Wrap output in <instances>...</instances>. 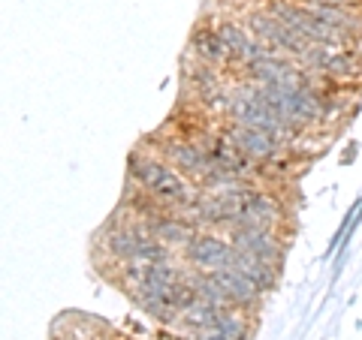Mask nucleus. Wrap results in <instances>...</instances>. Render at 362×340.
Returning a JSON list of instances; mask_svg holds the SVG:
<instances>
[{"mask_svg":"<svg viewBox=\"0 0 362 340\" xmlns=\"http://www.w3.org/2000/svg\"><path fill=\"white\" fill-rule=\"evenodd\" d=\"M127 172L130 178L145 190L154 205L169 208V211H181L194 202L197 193L190 190L187 175H181L173 163H166L163 157H154L148 151H133L127 157Z\"/></svg>","mask_w":362,"mask_h":340,"instance_id":"obj_1","label":"nucleus"},{"mask_svg":"<svg viewBox=\"0 0 362 340\" xmlns=\"http://www.w3.org/2000/svg\"><path fill=\"white\" fill-rule=\"evenodd\" d=\"M247 30L254 33V40L269 45V49H275L281 54H293V58H302L314 45L305 37H299L293 28H287L278 16H272L269 9H257V13L247 16Z\"/></svg>","mask_w":362,"mask_h":340,"instance_id":"obj_2","label":"nucleus"},{"mask_svg":"<svg viewBox=\"0 0 362 340\" xmlns=\"http://www.w3.org/2000/svg\"><path fill=\"white\" fill-rule=\"evenodd\" d=\"M233 253H235V247L226 235H218L211 229H199L185 247V262H187V268L211 274V271L230 268Z\"/></svg>","mask_w":362,"mask_h":340,"instance_id":"obj_3","label":"nucleus"},{"mask_svg":"<svg viewBox=\"0 0 362 340\" xmlns=\"http://www.w3.org/2000/svg\"><path fill=\"white\" fill-rule=\"evenodd\" d=\"M226 238L233 241L235 250H245V253H254L266 262H275L281 265L284 259V244L281 238L275 235L272 226H259V223H233L226 226Z\"/></svg>","mask_w":362,"mask_h":340,"instance_id":"obj_4","label":"nucleus"},{"mask_svg":"<svg viewBox=\"0 0 362 340\" xmlns=\"http://www.w3.org/2000/svg\"><path fill=\"white\" fill-rule=\"evenodd\" d=\"M197 142H199V148L209 154L211 166H221V169H226V172H233L239 178L254 175V160L247 154H242V148L226 133H199Z\"/></svg>","mask_w":362,"mask_h":340,"instance_id":"obj_5","label":"nucleus"},{"mask_svg":"<svg viewBox=\"0 0 362 340\" xmlns=\"http://www.w3.org/2000/svg\"><path fill=\"white\" fill-rule=\"evenodd\" d=\"M160 157L166 163H173L181 175L197 178V181L206 178V172L211 169L209 154L199 148L197 139H178V135L175 139H163L160 142Z\"/></svg>","mask_w":362,"mask_h":340,"instance_id":"obj_6","label":"nucleus"},{"mask_svg":"<svg viewBox=\"0 0 362 340\" xmlns=\"http://www.w3.org/2000/svg\"><path fill=\"white\" fill-rule=\"evenodd\" d=\"M230 139L239 145L242 154H247L254 163H269V160H275V157L284 151V139H278V135H272L266 130H254V127H245V123H233L230 121V127L223 130Z\"/></svg>","mask_w":362,"mask_h":340,"instance_id":"obj_7","label":"nucleus"},{"mask_svg":"<svg viewBox=\"0 0 362 340\" xmlns=\"http://www.w3.org/2000/svg\"><path fill=\"white\" fill-rule=\"evenodd\" d=\"M211 280L218 283V289L223 292V298H226V304H230V308H239V310H254V308H259V298H263V292H259L245 274H239L235 268L211 271Z\"/></svg>","mask_w":362,"mask_h":340,"instance_id":"obj_8","label":"nucleus"},{"mask_svg":"<svg viewBox=\"0 0 362 340\" xmlns=\"http://www.w3.org/2000/svg\"><path fill=\"white\" fill-rule=\"evenodd\" d=\"M230 268H235L239 274H245V277L251 280L259 292H263V296H266V292L275 289V283H278V271H281V265L266 262V259H259V256H254V253H245V250H235V253H233Z\"/></svg>","mask_w":362,"mask_h":340,"instance_id":"obj_9","label":"nucleus"},{"mask_svg":"<svg viewBox=\"0 0 362 340\" xmlns=\"http://www.w3.org/2000/svg\"><path fill=\"white\" fill-rule=\"evenodd\" d=\"M190 58L194 61H202L209 66H221V63H230V51H226L223 40L218 37L214 28H197L190 33Z\"/></svg>","mask_w":362,"mask_h":340,"instance_id":"obj_10","label":"nucleus"},{"mask_svg":"<svg viewBox=\"0 0 362 340\" xmlns=\"http://www.w3.org/2000/svg\"><path fill=\"white\" fill-rule=\"evenodd\" d=\"M359 223H362V196L354 202V205H350L347 217L341 220V226H338V232L332 235V241L326 244V256H338L335 271H341V262H344L347 247H350V238H354V232L359 229Z\"/></svg>","mask_w":362,"mask_h":340,"instance_id":"obj_11","label":"nucleus"},{"mask_svg":"<svg viewBox=\"0 0 362 340\" xmlns=\"http://www.w3.org/2000/svg\"><path fill=\"white\" fill-rule=\"evenodd\" d=\"M323 78H335V82H354L362 75V54L356 49H332L329 61L323 66Z\"/></svg>","mask_w":362,"mask_h":340,"instance_id":"obj_12","label":"nucleus"},{"mask_svg":"<svg viewBox=\"0 0 362 340\" xmlns=\"http://www.w3.org/2000/svg\"><path fill=\"white\" fill-rule=\"evenodd\" d=\"M221 310L223 308H218V304H209V301H202V298H197L190 308L181 313V325L185 328H190V332H211L214 325H218V316H221Z\"/></svg>","mask_w":362,"mask_h":340,"instance_id":"obj_13","label":"nucleus"},{"mask_svg":"<svg viewBox=\"0 0 362 340\" xmlns=\"http://www.w3.org/2000/svg\"><path fill=\"white\" fill-rule=\"evenodd\" d=\"M218 332H223L230 340H247V334H251V325H247V320H242V310L239 308H223L221 316H218Z\"/></svg>","mask_w":362,"mask_h":340,"instance_id":"obj_14","label":"nucleus"},{"mask_svg":"<svg viewBox=\"0 0 362 340\" xmlns=\"http://www.w3.org/2000/svg\"><path fill=\"white\" fill-rule=\"evenodd\" d=\"M199 340H230V337L218 332V328H211V332H199Z\"/></svg>","mask_w":362,"mask_h":340,"instance_id":"obj_15","label":"nucleus"}]
</instances>
